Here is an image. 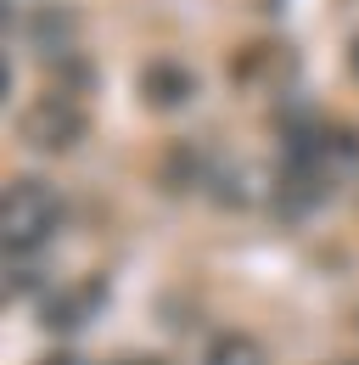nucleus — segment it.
Segmentation results:
<instances>
[{
	"label": "nucleus",
	"mask_w": 359,
	"mask_h": 365,
	"mask_svg": "<svg viewBox=\"0 0 359 365\" xmlns=\"http://www.w3.org/2000/svg\"><path fill=\"white\" fill-rule=\"evenodd\" d=\"M62 191L51 180H34V175H23V180L6 185V208H0V230H6V253L17 259V264H28L34 253L51 247V236L62 230Z\"/></svg>",
	"instance_id": "nucleus-1"
},
{
	"label": "nucleus",
	"mask_w": 359,
	"mask_h": 365,
	"mask_svg": "<svg viewBox=\"0 0 359 365\" xmlns=\"http://www.w3.org/2000/svg\"><path fill=\"white\" fill-rule=\"evenodd\" d=\"M17 140L40 158H56V152H73L85 140V107L73 91H45L34 96L23 113H17Z\"/></svg>",
	"instance_id": "nucleus-2"
},
{
	"label": "nucleus",
	"mask_w": 359,
	"mask_h": 365,
	"mask_svg": "<svg viewBox=\"0 0 359 365\" xmlns=\"http://www.w3.org/2000/svg\"><path fill=\"white\" fill-rule=\"evenodd\" d=\"M28 40H34L40 56H73L79 51V23H73L68 6H45V11H34V23H28Z\"/></svg>",
	"instance_id": "nucleus-3"
},
{
	"label": "nucleus",
	"mask_w": 359,
	"mask_h": 365,
	"mask_svg": "<svg viewBox=\"0 0 359 365\" xmlns=\"http://www.w3.org/2000/svg\"><path fill=\"white\" fill-rule=\"evenodd\" d=\"M140 91H146L152 107H180V101H191L197 79H191L180 62H152V68L140 73Z\"/></svg>",
	"instance_id": "nucleus-4"
},
{
	"label": "nucleus",
	"mask_w": 359,
	"mask_h": 365,
	"mask_svg": "<svg viewBox=\"0 0 359 365\" xmlns=\"http://www.w3.org/2000/svg\"><path fill=\"white\" fill-rule=\"evenodd\" d=\"M90 309H101V287L85 281L79 292H62L56 304H45V326H56V331H73V326H85Z\"/></svg>",
	"instance_id": "nucleus-5"
},
{
	"label": "nucleus",
	"mask_w": 359,
	"mask_h": 365,
	"mask_svg": "<svg viewBox=\"0 0 359 365\" xmlns=\"http://www.w3.org/2000/svg\"><path fill=\"white\" fill-rule=\"evenodd\" d=\"M208 365H264V349L247 331H224L219 343L208 349Z\"/></svg>",
	"instance_id": "nucleus-6"
},
{
	"label": "nucleus",
	"mask_w": 359,
	"mask_h": 365,
	"mask_svg": "<svg viewBox=\"0 0 359 365\" xmlns=\"http://www.w3.org/2000/svg\"><path fill=\"white\" fill-rule=\"evenodd\" d=\"M45 365H85V360H68V354H62V360H45Z\"/></svg>",
	"instance_id": "nucleus-7"
},
{
	"label": "nucleus",
	"mask_w": 359,
	"mask_h": 365,
	"mask_svg": "<svg viewBox=\"0 0 359 365\" xmlns=\"http://www.w3.org/2000/svg\"><path fill=\"white\" fill-rule=\"evenodd\" d=\"M354 73H359V40H354Z\"/></svg>",
	"instance_id": "nucleus-8"
}]
</instances>
